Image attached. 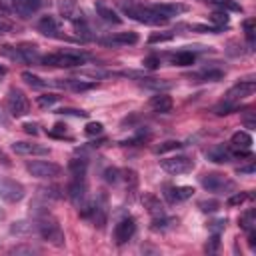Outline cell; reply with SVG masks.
<instances>
[{
  "instance_id": "4",
  "label": "cell",
  "mask_w": 256,
  "mask_h": 256,
  "mask_svg": "<svg viewBox=\"0 0 256 256\" xmlns=\"http://www.w3.org/2000/svg\"><path fill=\"white\" fill-rule=\"evenodd\" d=\"M38 220V236L42 240H46L48 244L60 248L64 246V232L60 230V226L54 222V220H48V218H36Z\"/></svg>"
},
{
  "instance_id": "8",
  "label": "cell",
  "mask_w": 256,
  "mask_h": 256,
  "mask_svg": "<svg viewBox=\"0 0 256 256\" xmlns=\"http://www.w3.org/2000/svg\"><path fill=\"white\" fill-rule=\"evenodd\" d=\"M160 168L168 174H186V172H192L194 160H190L188 156H170L160 160Z\"/></svg>"
},
{
  "instance_id": "50",
  "label": "cell",
  "mask_w": 256,
  "mask_h": 256,
  "mask_svg": "<svg viewBox=\"0 0 256 256\" xmlns=\"http://www.w3.org/2000/svg\"><path fill=\"white\" fill-rule=\"evenodd\" d=\"M24 130H26L28 134H32V136H36V134H38V130H36V124H24Z\"/></svg>"
},
{
  "instance_id": "23",
  "label": "cell",
  "mask_w": 256,
  "mask_h": 256,
  "mask_svg": "<svg viewBox=\"0 0 256 256\" xmlns=\"http://www.w3.org/2000/svg\"><path fill=\"white\" fill-rule=\"evenodd\" d=\"M230 144H232V148L250 150V146H252V136H250L248 132H244V130H238V132H234V134H232Z\"/></svg>"
},
{
  "instance_id": "19",
  "label": "cell",
  "mask_w": 256,
  "mask_h": 256,
  "mask_svg": "<svg viewBox=\"0 0 256 256\" xmlns=\"http://www.w3.org/2000/svg\"><path fill=\"white\" fill-rule=\"evenodd\" d=\"M192 194H194L192 186H172V188H166L168 202H182V200H188Z\"/></svg>"
},
{
  "instance_id": "11",
  "label": "cell",
  "mask_w": 256,
  "mask_h": 256,
  "mask_svg": "<svg viewBox=\"0 0 256 256\" xmlns=\"http://www.w3.org/2000/svg\"><path fill=\"white\" fill-rule=\"evenodd\" d=\"M68 198L74 206H82L86 200V180L84 176H74V180L68 184Z\"/></svg>"
},
{
  "instance_id": "49",
  "label": "cell",
  "mask_w": 256,
  "mask_h": 256,
  "mask_svg": "<svg viewBox=\"0 0 256 256\" xmlns=\"http://www.w3.org/2000/svg\"><path fill=\"white\" fill-rule=\"evenodd\" d=\"M10 252H12V254H20V252H36V248H32V246H20V248H12Z\"/></svg>"
},
{
  "instance_id": "54",
  "label": "cell",
  "mask_w": 256,
  "mask_h": 256,
  "mask_svg": "<svg viewBox=\"0 0 256 256\" xmlns=\"http://www.w3.org/2000/svg\"><path fill=\"white\" fill-rule=\"evenodd\" d=\"M2 220H4V210L0 208V222H2Z\"/></svg>"
},
{
  "instance_id": "52",
  "label": "cell",
  "mask_w": 256,
  "mask_h": 256,
  "mask_svg": "<svg viewBox=\"0 0 256 256\" xmlns=\"http://www.w3.org/2000/svg\"><path fill=\"white\" fill-rule=\"evenodd\" d=\"M248 244H250V248L256 246V234H254V230H250V234H248Z\"/></svg>"
},
{
  "instance_id": "16",
  "label": "cell",
  "mask_w": 256,
  "mask_h": 256,
  "mask_svg": "<svg viewBox=\"0 0 256 256\" xmlns=\"http://www.w3.org/2000/svg\"><path fill=\"white\" fill-rule=\"evenodd\" d=\"M124 76H134V78H138V84L140 86H144V88H150V90H170L174 84L172 82H168V80H160V78H146V76H140V74H136V72H126Z\"/></svg>"
},
{
  "instance_id": "13",
  "label": "cell",
  "mask_w": 256,
  "mask_h": 256,
  "mask_svg": "<svg viewBox=\"0 0 256 256\" xmlns=\"http://www.w3.org/2000/svg\"><path fill=\"white\" fill-rule=\"evenodd\" d=\"M142 204H144L146 212H148V214H150V216H152L154 220H164V218H166L164 206H162L160 198H156L154 194H150V192L142 194Z\"/></svg>"
},
{
  "instance_id": "42",
  "label": "cell",
  "mask_w": 256,
  "mask_h": 256,
  "mask_svg": "<svg viewBox=\"0 0 256 256\" xmlns=\"http://www.w3.org/2000/svg\"><path fill=\"white\" fill-rule=\"evenodd\" d=\"M142 64H144V68H148V70H156V68L160 66V58H158V56H146Z\"/></svg>"
},
{
  "instance_id": "24",
  "label": "cell",
  "mask_w": 256,
  "mask_h": 256,
  "mask_svg": "<svg viewBox=\"0 0 256 256\" xmlns=\"http://www.w3.org/2000/svg\"><path fill=\"white\" fill-rule=\"evenodd\" d=\"M20 54H22V60L26 62H32V64H40V54H38V48L36 46H30V44H22L20 48Z\"/></svg>"
},
{
  "instance_id": "2",
  "label": "cell",
  "mask_w": 256,
  "mask_h": 256,
  "mask_svg": "<svg viewBox=\"0 0 256 256\" xmlns=\"http://www.w3.org/2000/svg\"><path fill=\"white\" fill-rule=\"evenodd\" d=\"M124 14L126 16H130L132 20L136 22H142V24H150V26H162L168 22V18L160 16L158 12H154L152 8L148 6H132V4H124L122 6Z\"/></svg>"
},
{
  "instance_id": "20",
  "label": "cell",
  "mask_w": 256,
  "mask_h": 256,
  "mask_svg": "<svg viewBox=\"0 0 256 256\" xmlns=\"http://www.w3.org/2000/svg\"><path fill=\"white\" fill-rule=\"evenodd\" d=\"M172 106H174V102H172V98L168 94H156L150 100V108L160 112V114H168L172 110Z\"/></svg>"
},
{
  "instance_id": "14",
  "label": "cell",
  "mask_w": 256,
  "mask_h": 256,
  "mask_svg": "<svg viewBox=\"0 0 256 256\" xmlns=\"http://www.w3.org/2000/svg\"><path fill=\"white\" fill-rule=\"evenodd\" d=\"M42 6V0H12V8L20 18H30Z\"/></svg>"
},
{
  "instance_id": "25",
  "label": "cell",
  "mask_w": 256,
  "mask_h": 256,
  "mask_svg": "<svg viewBox=\"0 0 256 256\" xmlns=\"http://www.w3.org/2000/svg\"><path fill=\"white\" fill-rule=\"evenodd\" d=\"M86 168H88V160L84 158H72L68 162V170L72 176H86Z\"/></svg>"
},
{
  "instance_id": "48",
  "label": "cell",
  "mask_w": 256,
  "mask_h": 256,
  "mask_svg": "<svg viewBox=\"0 0 256 256\" xmlns=\"http://www.w3.org/2000/svg\"><path fill=\"white\" fill-rule=\"evenodd\" d=\"M62 114H72V116H80V118H86L88 116V112H84V110H72V108H66V110H60Z\"/></svg>"
},
{
  "instance_id": "17",
  "label": "cell",
  "mask_w": 256,
  "mask_h": 256,
  "mask_svg": "<svg viewBox=\"0 0 256 256\" xmlns=\"http://www.w3.org/2000/svg\"><path fill=\"white\" fill-rule=\"evenodd\" d=\"M148 8H152L154 12H158V14L164 16V18L178 16V14H182V12L188 10L186 4H178V2H160V4H152V6H148Z\"/></svg>"
},
{
  "instance_id": "26",
  "label": "cell",
  "mask_w": 256,
  "mask_h": 256,
  "mask_svg": "<svg viewBox=\"0 0 256 256\" xmlns=\"http://www.w3.org/2000/svg\"><path fill=\"white\" fill-rule=\"evenodd\" d=\"M58 10H60L62 18L74 20V14H76V4H74V0H58Z\"/></svg>"
},
{
  "instance_id": "43",
  "label": "cell",
  "mask_w": 256,
  "mask_h": 256,
  "mask_svg": "<svg viewBox=\"0 0 256 256\" xmlns=\"http://www.w3.org/2000/svg\"><path fill=\"white\" fill-rule=\"evenodd\" d=\"M118 174H120L118 168H108V170L104 172V180L110 182V184H114V182H118Z\"/></svg>"
},
{
  "instance_id": "9",
  "label": "cell",
  "mask_w": 256,
  "mask_h": 256,
  "mask_svg": "<svg viewBox=\"0 0 256 256\" xmlns=\"http://www.w3.org/2000/svg\"><path fill=\"white\" fill-rule=\"evenodd\" d=\"M254 90H256V84L252 82V80H240L238 84H234L228 92H226V96H224V100L226 102H232V104H240V100H244V98H248V96H252L254 94Z\"/></svg>"
},
{
  "instance_id": "28",
  "label": "cell",
  "mask_w": 256,
  "mask_h": 256,
  "mask_svg": "<svg viewBox=\"0 0 256 256\" xmlns=\"http://www.w3.org/2000/svg\"><path fill=\"white\" fill-rule=\"evenodd\" d=\"M20 76H22V80H24L26 84H30L32 88H44V86H48V80H42L40 76H36V74H32V72H22Z\"/></svg>"
},
{
  "instance_id": "34",
  "label": "cell",
  "mask_w": 256,
  "mask_h": 256,
  "mask_svg": "<svg viewBox=\"0 0 256 256\" xmlns=\"http://www.w3.org/2000/svg\"><path fill=\"white\" fill-rule=\"evenodd\" d=\"M172 38H174L172 32H152V34L148 36V42H150V44H158V42H170Z\"/></svg>"
},
{
  "instance_id": "31",
  "label": "cell",
  "mask_w": 256,
  "mask_h": 256,
  "mask_svg": "<svg viewBox=\"0 0 256 256\" xmlns=\"http://www.w3.org/2000/svg\"><path fill=\"white\" fill-rule=\"evenodd\" d=\"M178 148H182V142H178V140H166V142H162L160 146H156L154 152H156V154H164V152L178 150Z\"/></svg>"
},
{
  "instance_id": "7",
  "label": "cell",
  "mask_w": 256,
  "mask_h": 256,
  "mask_svg": "<svg viewBox=\"0 0 256 256\" xmlns=\"http://www.w3.org/2000/svg\"><path fill=\"white\" fill-rule=\"evenodd\" d=\"M6 104H8L10 114H12V116H16V118L26 116V114H28V110H30V102H28V98L24 96V92H22V90H16V88H12V90L8 92V96H6Z\"/></svg>"
},
{
  "instance_id": "33",
  "label": "cell",
  "mask_w": 256,
  "mask_h": 256,
  "mask_svg": "<svg viewBox=\"0 0 256 256\" xmlns=\"http://www.w3.org/2000/svg\"><path fill=\"white\" fill-rule=\"evenodd\" d=\"M210 20L216 24V28H224V26H228V22H230V18H228V14L222 10V12H212L210 14Z\"/></svg>"
},
{
  "instance_id": "29",
  "label": "cell",
  "mask_w": 256,
  "mask_h": 256,
  "mask_svg": "<svg viewBox=\"0 0 256 256\" xmlns=\"http://www.w3.org/2000/svg\"><path fill=\"white\" fill-rule=\"evenodd\" d=\"M208 158H210L212 162L222 164V162H228L230 152H228V150H224V146H216L214 150H210V152H208Z\"/></svg>"
},
{
  "instance_id": "40",
  "label": "cell",
  "mask_w": 256,
  "mask_h": 256,
  "mask_svg": "<svg viewBox=\"0 0 256 256\" xmlns=\"http://www.w3.org/2000/svg\"><path fill=\"white\" fill-rule=\"evenodd\" d=\"M248 200V194L246 192H236L232 196H228V206H240Z\"/></svg>"
},
{
  "instance_id": "37",
  "label": "cell",
  "mask_w": 256,
  "mask_h": 256,
  "mask_svg": "<svg viewBox=\"0 0 256 256\" xmlns=\"http://www.w3.org/2000/svg\"><path fill=\"white\" fill-rule=\"evenodd\" d=\"M56 100H58L56 94H42V96L36 98V104H38L40 108H48V106H52Z\"/></svg>"
},
{
  "instance_id": "10",
  "label": "cell",
  "mask_w": 256,
  "mask_h": 256,
  "mask_svg": "<svg viewBox=\"0 0 256 256\" xmlns=\"http://www.w3.org/2000/svg\"><path fill=\"white\" fill-rule=\"evenodd\" d=\"M134 232H136V222H134V218H124V220H120V222L116 224V228H114V240H116V244H126L128 240L134 236Z\"/></svg>"
},
{
  "instance_id": "44",
  "label": "cell",
  "mask_w": 256,
  "mask_h": 256,
  "mask_svg": "<svg viewBox=\"0 0 256 256\" xmlns=\"http://www.w3.org/2000/svg\"><path fill=\"white\" fill-rule=\"evenodd\" d=\"M38 194H40L42 198H58V196H60V194H58V188H40Z\"/></svg>"
},
{
  "instance_id": "30",
  "label": "cell",
  "mask_w": 256,
  "mask_h": 256,
  "mask_svg": "<svg viewBox=\"0 0 256 256\" xmlns=\"http://www.w3.org/2000/svg\"><path fill=\"white\" fill-rule=\"evenodd\" d=\"M212 4H216V6H220L224 12L226 10H232V12H242V6L238 4V2H234V0H210Z\"/></svg>"
},
{
  "instance_id": "3",
  "label": "cell",
  "mask_w": 256,
  "mask_h": 256,
  "mask_svg": "<svg viewBox=\"0 0 256 256\" xmlns=\"http://www.w3.org/2000/svg\"><path fill=\"white\" fill-rule=\"evenodd\" d=\"M200 182L208 192H214V194H232L236 190V182L218 172H208L200 176Z\"/></svg>"
},
{
  "instance_id": "46",
  "label": "cell",
  "mask_w": 256,
  "mask_h": 256,
  "mask_svg": "<svg viewBox=\"0 0 256 256\" xmlns=\"http://www.w3.org/2000/svg\"><path fill=\"white\" fill-rule=\"evenodd\" d=\"M80 74L82 76H92V78H104V76H108V72H102V70H82Z\"/></svg>"
},
{
  "instance_id": "47",
  "label": "cell",
  "mask_w": 256,
  "mask_h": 256,
  "mask_svg": "<svg viewBox=\"0 0 256 256\" xmlns=\"http://www.w3.org/2000/svg\"><path fill=\"white\" fill-rule=\"evenodd\" d=\"M12 30V22H8L4 16H0V32H10Z\"/></svg>"
},
{
  "instance_id": "5",
  "label": "cell",
  "mask_w": 256,
  "mask_h": 256,
  "mask_svg": "<svg viewBox=\"0 0 256 256\" xmlns=\"http://www.w3.org/2000/svg\"><path fill=\"white\" fill-rule=\"evenodd\" d=\"M26 170L34 178H56L62 174V168L54 162H48V160H32L26 164Z\"/></svg>"
},
{
  "instance_id": "21",
  "label": "cell",
  "mask_w": 256,
  "mask_h": 256,
  "mask_svg": "<svg viewBox=\"0 0 256 256\" xmlns=\"http://www.w3.org/2000/svg\"><path fill=\"white\" fill-rule=\"evenodd\" d=\"M38 30L42 34H46V36H58L56 32L60 30V24H58V20L54 16H42L40 22H38Z\"/></svg>"
},
{
  "instance_id": "22",
  "label": "cell",
  "mask_w": 256,
  "mask_h": 256,
  "mask_svg": "<svg viewBox=\"0 0 256 256\" xmlns=\"http://www.w3.org/2000/svg\"><path fill=\"white\" fill-rule=\"evenodd\" d=\"M96 12H98V16H100L104 22H108V24H120V22H122V18H120L110 6H106L104 2H96Z\"/></svg>"
},
{
  "instance_id": "1",
  "label": "cell",
  "mask_w": 256,
  "mask_h": 256,
  "mask_svg": "<svg viewBox=\"0 0 256 256\" xmlns=\"http://www.w3.org/2000/svg\"><path fill=\"white\" fill-rule=\"evenodd\" d=\"M86 62V56L82 52H72V50H64V52H52V54H44L40 58V64L44 66H56V68H74Z\"/></svg>"
},
{
  "instance_id": "53",
  "label": "cell",
  "mask_w": 256,
  "mask_h": 256,
  "mask_svg": "<svg viewBox=\"0 0 256 256\" xmlns=\"http://www.w3.org/2000/svg\"><path fill=\"white\" fill-rule=\"evenodd\" d=\"M0 162H2L4 166H8V164H10V160H8V156H6L4 152H0Z\"/></svg>"
},
{
  "instance_id": "36",
  "label": "cell",
  "mask_w": 256,
  "mask_h": 256,
  "mask_svg": "<svg viewBox=\"0 0 256 256\" xmlns=\"http://www.w3.org/2000/svg\"><path fill=\"white\" fill-rule=\"evenodd\" d=\"M224 76V72L222 70H208V72H200V74H196L194 78H202V80H210V82H214V80H220Z\"/></svg>"
},
{
  "instance_id": "15",
  "label": "cell",
  "mask_w": 256,
  "mask_h": 256,
  "mask_svg": "<svg viewBox=\"0 0 256 256\" xmlns=\"http://www.w3.org/2000/svg\"><path fill=\"white\" fill-rule=\"evenodd\" d=\"M10 234L28 238V236H38V220H20L10 226Z\"/></svg>"
},
{
  "instance_id": "6",
  "label": "cell",
  "mask_w": 256,
  "mask_h": 256,
  "mask_svg": "<svg viewBox=\"0 0 256 256\" xmlns=\"http://www.w3.org/2000/svg\"><path fill=\"white\" fill-rule=\"evenodd\" d=\"M24 186L16 180H10V178H0V200L4 202H20L24 198Z\"/></svg>"
},
{
  "instance_id": "35",
  "label": "cell",
  "mask_w": 256,
  "mask_h": 256,
  "mask_svg": "<svg viewBox=\"0 0 256 256\" xmlns=\"http://www.w3.org/2000/svg\"><path fill=\"white\" fill-rule=\"evenodd\" d=\"M122 176H124V182H126V186H128V190H132V188H136V184H138V174L134 172V170H124L122 172Z\"/></svg>"
},
{
  "instance_id": "41",
  "label": "cell",
  "mask_w": 256,
  "mask_h": 256,
  "mask_svg": "<svg viewBox=\"0 0 256 256\" xmlns=\"http://www.w3.org/2000/svg\"><path fill=\"white\" fill-rule=\"evenodd\" d=\"M254 20L250 18V20H244V30H246V38H248V42L252 44L254 42V38H256V30H254Z\"/></svg>"
},
{
  "instance_id": "51",
  "label": "cell",
  "mask_w": 256,
  "mask_h": 256,
  "mask_svg": "<svg viewBox=\"0 0 256 256\" xmlns=\"http://www.w3.org/2000/svg\"><path fill=\"white\" fill-rule=\"evenodd\" d=\"M254 164H250V166H244V168H238V174H254Z\"/></svg>"
},
{
  "instance_id": "18",
  "label": "cell",
  "mask_w": 256,
  "mask_h": 256,
  "mask_svg": "<svg viewBox=\"0 0 256 256\" xmlns=\"http://www.w3.org/2000/svg\"><path fill=\"white\" fill-rule=\"evenodd\" d=\"M104 44H112V46H128V44H136L138 42V34L136 32H116L114 36L102 40Z\"/></svg>"
},
{
  "instance_id": "39",
  "label": "cell",
  "mask_w": 256,
  "mask_h": 256,
  "mask_svg": "<svg viewBox=\"0 0 256 256\" xmlns=\"http://www.w3.org/2000/svg\"><path fill=\"white\" fill-rule=\"evenodd\" d=\"M102 130H104V126H102L100 122H88V124H86V128H84V132H86L88 136L102 134Z\"/></svg>"
},
{
  "instance_id": "27",
  "label": "cell",
  "mask_w": 256,
  "mask_h": 256,
  "mask_svg": "<svg viewBox=\"0 0 256 256\" xmlns=\"http://www.w3.org/2000/svg\"><path fill=\"white\" fill-rule=\"evenodd\" d=\"M172 62L176 66H192L194 64V54L188 52V50H182V52H178V54L172 56Z\"/></svg>"
},
{
  "instance_id": "12",
  "label": "cell",
  "mask_w": 256,
  "mask_h": 256,
  "mask_svg": "<svg viewBox=\"0 0 256 256\" xmlns=\"http://www.w3.org/2000/svg\"><path fill=\"white\" fill-rule=\"evenodd\" d=\"M12 150L20 156H48L50 148L42 146V144H34V142H14Z\"/></svg>"
},
{
  "instance_id": "45",
  "label": "cell",
  "mask_w": 256,
  "mask_h": 256,
  "mask_svg": "<svg viewBox=\"0 0 256 256\" xmlns=\"http://www.w3.org/2000/svg\"><path fill=\"white\" fill-rule=\"evenodd\" d=\"M218 246H220V238H218V234H214V236L210 238V242L206 244V250H208V252H216Z\"/></svg>"
},
{
  "instance_id": "38",
  "label": "cell",
  "mask_w": 256,
  "mask_h": 256,
  "mask_svg": "<svg viewBox=\"0 0 256 256\" xmlns=\"http://www.w3.org/2000/svg\"><path fill=\"white\" fill-rule=\"evenodd\" d=\"M198 208L202 212H216L220 208V202L218 200H200L198 202Z\"/></svg>"
},
{
  "instance_id": "32",
  "label": "cell",
  "mask_w": 256,
  "mask_h": 256,
  "mask_svg": "<svg viewBox=\"0 0 256 256\" xmlns=\"http://www.w3.org/2000/svg\"><path fill=\"white\" fill-rule=\"evenodd\" d=\"M240 224H242V228L248 230V232L254 230V224H256V212H254V210H248V212L240 218Z\"/></svg>"
}]
</instances>
